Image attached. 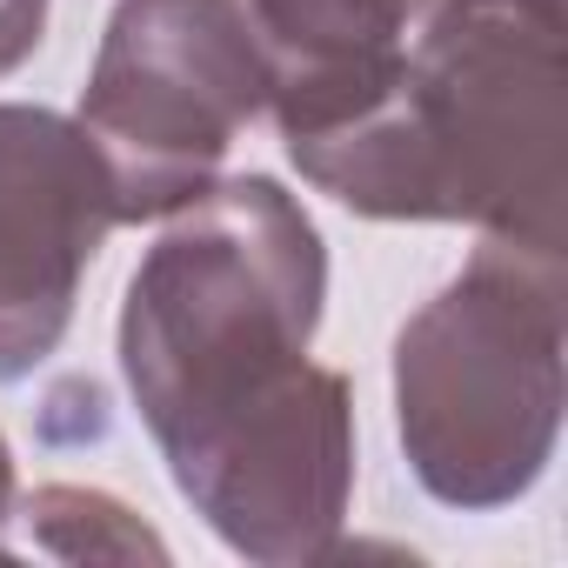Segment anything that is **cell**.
I'll return each instance as SVG.
<instances>
[{"label":"cell","mask_w":568,"mask_h":568,"mask_svg":"<svg viewBox=\"0 0 568 568\" xmlns=\"http://www.w3.org/2000/svg\"><path fill=\"white\" fill-rule=\"evenodd\" d=\"M328 247L308 207L234 174L168 214L121 295V375L181 501L254 568L342 548L355 388L315 368Z\"/></svg>","instance_id":"1"},{"label":"cell","mask_w":568,"mask_h":568,"mask_svg":"<svg viewBox=\"0 0 568 568\" xmlns=\"http://www.w3.org/2000/svg\"><path fill=\"white\" fill-rule=\"evenodd\" d=\"M561 148V0H448L408 34L395 74L355 114L288 141V161L368 221H468L568 247Z\"/></svg>","instance_id":"2"},{"label":"cell","mask_w":568,"mask_h":568,"mask_svg":"<svg viewBox=\"0 0 568 568\" xmlns=\"http://www.w3.org/2000/svg\"><path fill=\"white\" fill-rule=\"evenodd\" d=\"M568 247L481 234L395 335V435L428 501L515 508L555 462L568 395Z\"/></svg>","instance_id":"3"},{"label":"cell","mask_w":568,"mask_h":568,"mask_svg":"<svg viewBox=\"0 0 568 568\" xmlns=\"http://www.w3.org/2000/svg\"><path fill=\"white\" fill-rule=\"evenodd\" d=\"M267 114V54L241 0H121L81 88L114 221H168L221 181L241 128Z\"/></svg>","instance_id":"4"},{"label":"cell","mask_w":568,"mask_h":568,"mask_svg":"<svg viewBox=\"0 0 568 568\" xmlns=\"http://www.w3.org/2000/svg\"><path fill=\"white\" fill-rule=\"evenodd\" d=\"M114 227V181L88 128L0 101V388L68 342L81 281Z\"/></svg>","instance_id":"5"},{"label":"cell","mask_w":568,"mask_h":568,"mask_svg":"<svg viewBox=\"0 0 568 568\" xmlns=\"http://www.w3.org/2000/svg\"><path fill=\"white\" fill-rule=\"evenodd\" d=\"M267 54V114L281 141H302L355 114L402 61L408 0H241Z\"/></svg>","instance_id":"6"},{"label":"cell","mask_w":568,"mask_h":568,"mask_svg":"<svg viewBox=\"0 0 568 568\" xmlns=\"http://www.w3.org/2000/svg\"><path fill=\"white\" fill-rule=\"evenodd\" d=\"M28 535L41 555L54 561H168V541L114 495L101 488H74V481H48L21 501Z\"/></svg>","instance_id":"7"},{"label":"cell","mask_w":568,"mask_h":568,"mask_svg":"<svg viewBox=\"0 0 568 568\" xmlns=\"http://www.w3.org/2000/svg\"><path fill=\"white\" fill-rule=\"evenodd\" d=\"M48 34V0H0V74H14Z\"/></svg>","instance_id":"8"},{"label":"cell","mask_w":568,"mask_h":568,"mask_svg":"<svg viewBox=\"0 0 568 568\" xmlns=\"http://www.w3.org/2000/svg\"><path fill=\"white\" fill-rule=\"evenodd\" d=\"M8 515H14V448L0 435V528H8ZM0 555H8V541H0Z\"/></svg>","instance_id":"9"},{"label":"cell","mask_w":568,"mask_h":568,"mask_svg":"<svg viewBox=\"0 0 568 568\" xmlns=\"http://www.w3.org/2000/svg\"><path fill=\"white\" fill-rule=\"evenodd\" d=\"M442 8H448V0H408V14H415V28H422L428 14H442Z\"/></svg>","instance_id":"10"}]
</instances>
